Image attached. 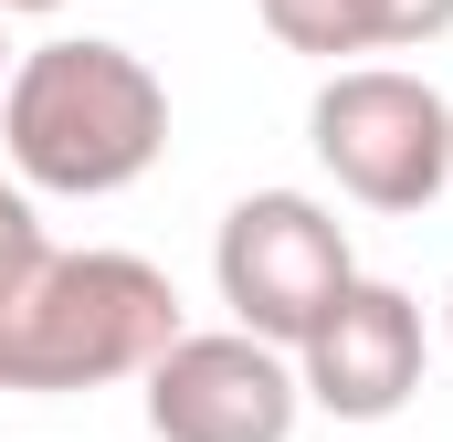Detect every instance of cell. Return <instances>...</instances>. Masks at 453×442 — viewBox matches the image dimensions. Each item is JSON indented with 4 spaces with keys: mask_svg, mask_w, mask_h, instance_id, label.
<instances>
[{
    "mask_svg": "<svg viewBox=\"0 0 453 442\" xmlns=\"http://www.w3.org/2000/svg\"><path fill=\"white\" fill-rule=\"evenodd\" d=\"M0 158L42 201H116L169 158V85L127 42L53 32L0 74Z\"/></svg>",
    "mask_w": 453,
    "mask_h": 442,
    "instance_id": "6da1fadb",
    "label": "cell"
},
{
    "mask_svg": "<svg viewBox=\"0 0 453 442\" xmlns=\"http://www.w3.org/2000/svg\"><path fill=\"white\" fill-rule=\"evenodd\" d=\"M180 337V285L148 253H42L0 295V390L64 400L148 379Z\"/></svg>",
    "mask_w": 453,
    "mask_h": 442,
    "instance_id": "7a4b0ae2",
    "label": "cell"
},
{
    "mask_svg": "<svg viewBox=\"0 0 453 442\" xmlns=\"http://www.w3.org/2000/svg\"><path fill=\"white\" fill-rule=\"evenodd\" d=\"M306 148L358 211H433L453 190V95L411 64H348L306 106Z\"/></svg>",
    "mask_w": 453,
    "mask_h": 442,
    "instance_id": "3957f363",
    "label": "cell"
},
{
    "mask_svg": "<svg viewBox=\"0 0 453 442\" xmlns=\"http://www.w3.org/2000/svg\"><path fill=\"white\" fill-rule=\"evenodd\" d=\"M211 285H222L232 327L264 337V347H306L317 316L358 285V253H348V221L317 190H242L211 232Z\"/></svg>",
    "mask_w": 453,
    "mask_h": 442,
    "instance_id": "277c9868",
    "label": "cell"
},
{
    "mask_svg": "<svg viewBox=\"0 0 453 442\" xmlns=\"http://www.w3.org/2000/svg\"><path fill=\"white\" fill-rule=\"evenodd\" d=\"M137 400H148L158 442H296V422H306L296 358L242 327H180L169 358L137 379Z\"/></svg>",
    "mask_w": 453,
    "mask_h": 442,
    "instance_id": "5b68a950",
    "label": "cell"
},
{
    "mask_svg": "<svg viewBox=\"0 0 453 442\" xmlns=\"http://www.w3.org/2000/svg\"><path fill=\"white\" fill-rule=\"evenodd\" d=\"M422 369H433V327H422V306H411L401 285H380V274H358L338 306L317 316V337L296 347V390H306V411H327V422H401L411 390H422Z\"/></svg>",
    "mask_w": 453,
    "mask_h": 442,
    "instance_id": "8992f818",
    "label": "cell"
},
{
    "mask_svg": "<svg viewBox=\"0 0 453 442\" xmlns=\"http://www.w3.org/2000/svg\"><path fill=\"white\" fill-rule=\"evenodd\" d=\"M264 32L306 64L348 74L358 53H433L453 32V0H253Z\"/></svg>",
    "mask_w": 453,
    "mask_h": 442,
    "instance_id": "52a82bcc",
    "label": "cell"
},
{
    "mask_svg": "<svg viewBox=\"0 0 453 442\" xmlns=\"http://www.w3.org/2000/svg\"><path fill=\"white\" fill-rule=\"evenodd\" d=\"M42 253H53V232H42V211H32V190H21V179H0V295H11Z\"/></svg>",
    "mask_w": 453,
    "mask_h": 442,
    "instance_id": "ba28073f",
    "label": "cell"
},
{
    "mask_svg": "<svg viewBox=\"0 0 453 442\" xmlns=\"http://www.w3.org/2000/svg\"><path fill=\"white\" fill-rule=\"evenodd\" d=\"M11 11H21V21H42V11H64V0H0V21H11Z\"/></svg>",
    "mask_w": 453,
    "mask_h": 442,
    "instance_id": "9c48e42d",
    "label": "cell"
},
{
    "mask_svg": "<svg viewBox=\"0 0 453 442\" xmlns=\"http://www.w3.org/2000/svg\"><path fill=\"white\" fill-rule=\"evenodd\" d=\"M443 347H453V295H443Z\"/></svg>",
    "mask_w": 453,
    "mask_h": 442,
    "instance_id": "30bf717a",
    "label": "cell"
},
{
    "mask_svg": "<svg viewBox=\"0 0 453 442\" xmlns=\"http://www.w3.org/2000/svg\"><path fill=\"white\" fill-rule=\"evenodd\" d=\"M0 53H11V42H0Z\"/></svg>",
    "mask_w": 453,
    "mask_h": 442,
    "instance_id": "8fae6325",
    "label": "cell"
}]
</instances>
